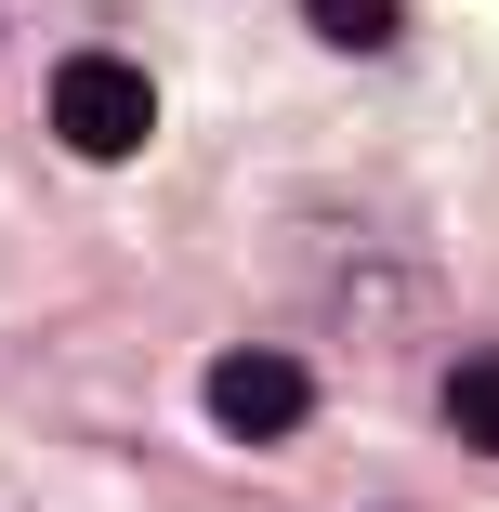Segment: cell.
Returning a JSON list of instances; mask_svg holds the SVG:
<instances>
[{
    "label": "cell",
    "instance_id": "6da1fadb",
    "mask_svg": "<svg viewBox=\"0 0 499 512\" xmlns=\"http://www.w3.org/2000/svg\"><path fill=\"white\" fill-rule=\"evenodd\" d=\"M53 132H66L79 158H132V145L158 132L145 66H119V53H66V66H53Z\"/></svg>",
    "mask_w": 499,
    "mask_h": 512
},
{
    "label": "cell",
    "instance_id": "3957f363",
    "mask_svg": "<svg viewBox=\"0 0 499 512\" xmlns=\"http://www.w3.org/2000/svg\"><path fill=\"white\" fill-rule=\"evenodd\" d=\"M447 421L499 460V355H460V368H447Z\"/></svg>",
    "mask_w": 499,
    "mask_h": 512
},
{
    "label": "cell",
    "instance_id": "277c9868",
    "mask_svg": "<svg viewBox=\"0 0 499 512\" xmlns=\"http://www.w3.org/2000/svg\"><path fill=\"white\" fill-rule=\"evenodd\" d=\"M316 14V40H342V53H381L394 27H408V0H303Z\"/></svg>",
    "mask_w": 499,
    "mask_h": 512
},
{
    "label": "cell",
    "instance_id": "7a4b0ae2",
    "mask_svg": "<svg viewBox=\"0 0 499 512\" xmlns=\"http://www.w3.org/2000/svg\"><path fill=\"white\" fill-rule=\"evenodd\" d=\"M303 407H316V368H303V355H276V342H237V355H211V421H224L237 447L303 434Z\"/></svg>",
    "mask_w": 499,
    "mask_h": 512
}]
</instances>
